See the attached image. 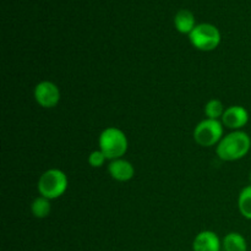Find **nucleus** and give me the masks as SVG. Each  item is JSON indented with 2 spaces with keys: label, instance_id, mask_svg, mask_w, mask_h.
Here are the masks:
<instances>
[{
  "label": "nucleus",
  "instance_id": "1",
  "mask_svg": "<svg viewBox=\"0 0 251 251\" xmlns=\"http://www.w3.org/2000/svg\"><path fill=\"white\" fill-rule=\"evenodd\" d=\"M251 149L249 135L242 130L232 131L222 137L216 146V153L222 161L234 162L244 158Z\"/></svg>",
  "mask_w": 251,
  "mask_h": 251
},
{
  "label": "nucleus",
  "instance_id": "2",
  "mask_svg": "<svg viewBox=\"0 0 251 251\" xmlns=\"http://www.w3.org/2000/svg\"><path fill=\"white\" fill-rule=\"evenodd\" d=\"M98 146L100 150L105 154L107 159L123 158L129 147V141L123 130L119 127L109 126L105 127L98 137Z\"/></svg>",
  "mask_w": 251,
  "mask_h": 251
},
{
  "label": "nucleus",
  "instance_id": "3",
  "mask_svg": "<svg viewBox=\"0 0 251 251\" xmlns=\"http://www.w3.org/2000/svg\"><path fill=\"white\" fill-rule=\"evenodd\" d=\"M69 180L66 174L58 168H51L44 172L38 179L37 189L39 195L48 200H55L68 190Z\"/></svg>",
  "mask_w": 251,
  "mask_h": 251
},
{
  "label": "nucleus",
  "instance_id": "4",
  "mask_svg": "<svg viewBox=\"0 0 251 251\" xmlns=\"http://www.w3.org/2000/svg\"><path fill=\"white\" fill-rule=\"evenodd\" d=\"M190 43L194 48L201 51H211L215 50L221 44V32L215 25L202 22V24L196 25L195 28L189 34Z\"/></svg>",
  "mask_w": 251,
  "mask_h": 251
},
{
  "label": "nucleus",
  "instance_id": "5",
  "mask_svg": "<svg viewBox=\"0 0 251 251\" xmlns=\"http://www.w3.org/2000/svg\"><path fill=\"white\" fill-rule=\"evenodd\" d=\"M223 131H225V125L222 124V122L206 118L194 129V140L199 146H217L218 142L222 140Z\"/></svg>",
  "mask_w": 251,
  "mask_h": 251
},
{
  "label": "nucleus",
  "instance_id": "6",
  "mask_svg": "<svg viewBox=\"0 0 251 251\" xmlns=\"http://www.w3.org/2000/svg\"><path fill=\"white\" fill-rule=\"evenodd\" d=\"M34 100L42 108H54L60 102V90L51 81H41L33 91Z\"/></svg>",
  "mask_w": 251,
  "mask_h": 251
},
{
  "label": "nucleus",
  "instance_id": "7",
  "mask_svg": "<svg viewBox=\"0 0 251 251\" xmlns=\"http://www.w3.org/2000/svg\"><path fill=\"white\" fill-rule=\"evenodd\" d=\"M221 122L228 129H232L234 131L242 130L249 122V112L242 105H230L226 108Z\"/></svg>",
  "mask_w": 251,
  "mask_h": 251
},
{
  "label": "nucleus",
  "instance_id": "8",
  "mask_svg": "<svg viewBox=\"0 0 251 251\" xmlns=\"http://www.w3.org/2000/svg\"><path fill=\"white\" fill-rule=\"evenodd\" d=\"M108 173L114 180L125 183L134 178L135 168L131 162L124 158L113 159L108 164Z\"/></svg>",
  "mask_w": 251,
  "mask_h": 251
},
{
  "label": "nucleus",
  "instance_id": "9",
  "mask_svg": "<svg viewBox=\"0 0 251 251\" xmlns=\"http://www.w3.org/2000/svg\"><path fill=\"white\" fill-rule=\"evenodd\" d=\"M222 242L212 230H202L193 242V251H221Z\"/></svg>",
  "mask_w": 251,
  "mask_h": 251
},
{
  "label": "nucleus",
  "instance_id": "10",
  "mask_svg": "<svg viewBox=\"0 0 251 251\" xmlns=\"http://www.w3.org/2000/svg\"><path fill=\"white\" fill-rule=\"evenodd\" d=\"M195 15L188 9H181L174 16V27L181 34H190L196 27Z\"/></svg>",
  "mask_w": 251,
  "mask_h": 251
},
{
  "label": "nucleus",
  "instance_id": "11",
  "mask_svg": "<svg viewBox=\"0 0 251 251\" xmlns=\"http://www.w3.org/2000/svg\"><path fill=\"white\" fill-rule=\"evenodd\" d=\"M222 248L225 251H248V243L240 233L230 232L223 238Z\"/></svg>",
  "mask_w": 251,
  "mask_h": 251
},
{
  "label": "nucleus",
  "instance_id": "12",
  "mask_svg": "<svg viewBox=\"0 0 251 251\" xmlns=\"http://www.w3.org/2000/svg\"><path fill=\"white\" fill-rule=\"evenodd\" d=\"M51 206H50V200H48L47 198L39 195L38 198L34 199L31 203V212L32 215L36 218H46L48 217V215L50 213Z\"/></svg>",
  "mask_w": 251,
  "mask_h": 251
},
{
  "label": "nucleus",
  "instance_id": "13",
  "mask_svg": "<svg viewBox=\"0 0 251 251\" xmlns=\"http://www.w3.org/2000/svg\"><path fill=\"white\" fill-rule=\"evenodd\" d=\"M238 208L243 217L251 221V185L245 186L238 198Z\"/></svg>",
  "mask_w": 251,
  "mask_h": 251
},
{
  "label": "nucleus",
  "instance_id": "14",
  "mask_svg": "<svg viewBox=\"0 0 251 251\" xmlns=\"http://www.w3.org/2000/svg\"><path fill=\"white\" fill-rule=\"evenodd\" d=\"M226 112V108L220 100H210L205 105V114L207 119L220 120L222 119L223 114Z\"/></svg>",
  "mask_w": 251,
  "mask_h": 251
},
{
  "label": "nucleus",
  "instance_id": "15",
  "mask_svg": "<svg viewBox=\"0 0 251 251\" xmlns=\"http://www.w3.org/2000/svg\"><path fill=\"white\" fill-rule=\"evenodd\" d=\"M105 161H107V157L100 149L92 151L90 156H88V163L93 168H100V167H102L105 163Z\"/></svg>",
  "mask_w": 251,
  "mask_h": 251
},
{
  "label": "nucleus",
  "instance_id": "16",
  "mask_svg": "<svg viewBox=\"0 0 251 251\" xmlns=\"http://www.w3.org/2000/svg\"><path fill=\"white\" fill-rule=\"evenodd\" d=\"M250 181H251V173H250Z\"/></svg>",
  "mask_w": 251,
  "mask_h": 251
}]
</instances>
